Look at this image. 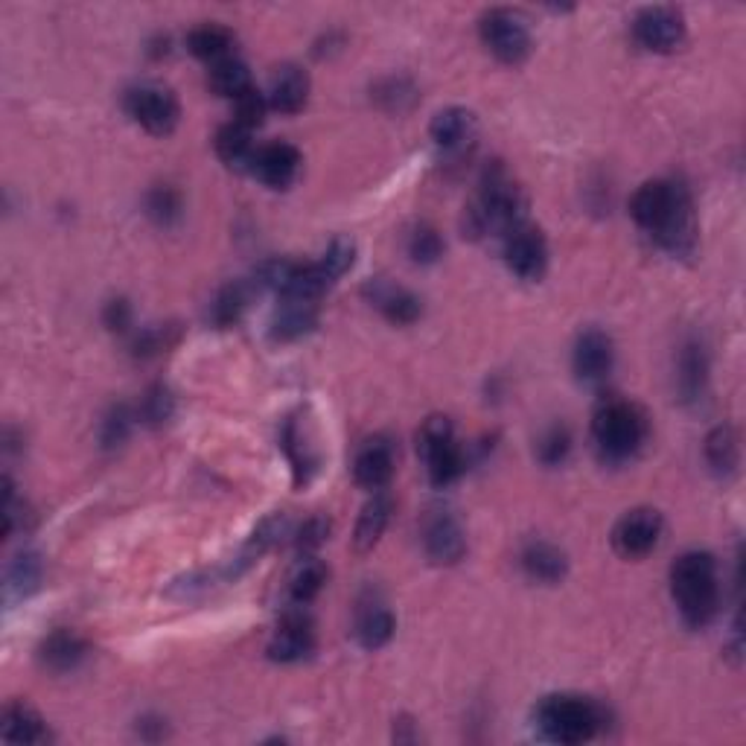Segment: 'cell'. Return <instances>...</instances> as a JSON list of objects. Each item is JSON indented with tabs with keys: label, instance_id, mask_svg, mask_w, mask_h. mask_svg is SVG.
Wrapping results in <instances>:
<instances>
[{
	"label": "cell",
	"instance_id": "obj_12",
	"mask_svg": "<svg viewBox=\"0 0 746 746\" xmlns=\"http://www.w3.org/2000/svg\"><path fill=\"white\" fill-rule=\"evenodd\" d=\"M613 341L610 336H604L601 329H587L583 336L578 338L575 345V353H571V364H575V373H578L580 383H604L610 371H613Z\"/></svg>",
	"mask_w": 746,
	"mask_h": 746
},
{
	"label": "cell",
	"instance_id": "obj_19",
	"mask_svg": "<svg viewBox=\"0 0 746 746\" xmlns=\"http://www.w3.org/2000/svg\"><path fill=\"white\" fill-rule=\"evenodd\" d=\"M306 97H310V80H306V73H303L298 64H284V68H277L266 94L268 106L277 108V111H284V115H294V111H301Z\"/></svg>",
	"mask_w": 746,
	"mask_h": 746
},
{
	"label": "cell",
	"instance_id": "obj_34",
	"mask_svg": "<svg viewBox=\"0 0 746 746\" xmlns=\"http://www.w3.org/2000/svg\"><path fill=\"white\" fill-rule=\"evenodd\" d=\"M441 254H444V240H441V233H437L435 228L418 225V228L409 233V257L414 260V263L429 266V263H437Z\"/></svg>",
	"mask_w": 746,
	"mask_h": 746
},
{
	"label": "cell",
	"instance_id": "obj_38",
	"mask_svg": "<svg viewBox=\"0 0 746 746\" xmlns=\"http://www.w3.org/2000/svg\"><path fill=\"white\" fill-rule=\"evenodd\" d=\"M266 106L268 99L266 94H260L254 85H251L245 94H240V97L233 99V111H237V117H233V123L245 125V129H254V125L263 123V115H266Z\"/></svg>",
	"mask_w": 746,
	"mask_h": 746
},
{
	"label": "cell",
	"instance_id": "obj_15",
	"mask_svg": "<svg viewBox=\"0 0 746 746\" xmlns=\"http://www.w3.org/2000/svg\"><path fill=\"white\" fill-rule=\"evenodd\" d=\"M394 476V446L392 441L385 437H373V441H364V446L356 455L353 464V479L359 488L371 490H385V484L392 481Z\"/></svg>",
	"mask_w": 746,
	"mask_h": 746
},
{
	"label": "cell",
	"instance_id": "obj_39",
	"mask_svg": "<svg viewBox=\"0 0 746 746\" xmlns=\"http://www.w3.org/2000/svg\"><path fill=\"white\" fill-rule=\"evenodd\" d=\"M353 257H356L353 242L336 240L327 251H324V257L318 260V266H321V272L329 277V284H336L338 277L345 275L347 268L353 266Z\"/></svg>",
	"mask_w": 746,
	"mask_h": 746
},
{
	"label": "cell",
	"instance_id": "obj_28",
	"mask_svg": "<svg viewBox=\"0 0 746 746\" xmlns=\"http://www.w3.org/2000/svg\"><path fill=\"white\" fill-rule=\"evenodd\" d=\"M186 47L190 53L198 56V59H207V62H222V59H231L233 36L231 29L216 27V24H205V27H196L190 36H186Z\"/></svg>",
	"mask_w": 746,
	"mask_h": 746
},
{
	"label": "cell",
	"instance_id": "obj_11",
	"mask_svg": "<svg viewBox=\"0 0 746 746\" xmlns=\"http://www.w3.org/2000/svg\"><path fill=\"white\" fill-rule=\"evenodd\" d=\"M659 537H662V516L650 507H636L618 519L613 531V545L622 557L636 560L657 549Z\"/></svg>",
	"mask_w": 746,
	"mask_h": 746
},
{
	"label": "cell",
	"instance_id": "obj_43",
	"mask_svg": "<svg viewBox=\"0 0 746 746\" xmlns=\"http://www.w3.org/2000/svg\"><path fill=\"white\" fill-rule=\"evenodd\" d=\"M164 347H167V329H160V327L143 329V333H137L132 341L134 356H143V359H146V356L160 353Z\"/></svg>",
	"mask_w": 746,
	"mask_h": 746
},
{
	"label": "cell",
	"instance_id": "obj_27",
	"mask_svg": "<svg viewBox=\"0 0 746 746\" xmlns=\"http://www.w3.org/2000/svg\"><path fill=\"white\" fill-rule=\"evenodd\" d=\"M706 371H709L706 350L697 341L685 345L683 356H679V392H683V400H702V394H706Z\"/></svg>",
	"mask_w": 746,
	"mask_h": 746
},
{
	"label": "cell",
	"instance_id": "obj_23",
	"mask_svg": "<svg viewBox=\"0 0 746 746\" xmlns=\"http://www.w3.org/2000/svg\"><path fill=\"white\" fill-rule=\"evenodd\" d=\"M388 519H392V496L385 490H376L371 502L364 505L359 525H356V551H371L383 537Z\"/></svg>",
	"mask_w": 746,
	"mask_h": 746
},
{
	"label": "cell",
	"instance_id": "obj_21",
	"mask_svg": "<svg viewBox=\"0 0 746 746\" xmlns=\"http://www.w3.org/2000/svg\"><path fill=\"white\" fill-rule=\"evenodd\" d=\"M0 737L7 744H45L47 729L45 720L38 718L36 711L24 706V702H12L3 711V723H0Z\"/></svg>",
	"mask_w": 746,
	"mask_h": 746
},
{
	"label": "cell",
	"instance_id": "obj_13",
	"mask_svg": "<svg viewBox=\"0 0 746 746\" xmlns=\"http://www.w3.org/2000/svg\"><path fill=\"white\" fill-rule=\"evenodd\" d=\"M298 169H301V152L292 143H268L257 149L251 164V172L272 190H286L298 178Z\"/></svg>",
	"mask_w": 746,
	"mask_h": 746
},
{
	"label": "cell",
	"instance_id": "obj_5",
	"mask_svg": "<svg viewBox=\"0 0 746 746\" xmlns=\"http://www.w3.org/2000/svg\"><path fill=\"white\" fill-rule=\"evenodd\" d=\"M592 437L604 461H630L648 437V420L633 402L606 400L595 411Z\"/></svg>",
	"mask_w": 746,
	"mask_h": 746
},
{
	"label": "cell",
	"instance_id": "obj_4",
	"mask_svg": "<svg viewBox=\"0 0 746 746\" xmlns=\"http://www.w3.org/2000/svg\"><path fill=\"white\" fill-rule=\"evenodd\" d=\"M537 729L554 744H583L604 729L606 711L589 697L554 694L537 706Z\"/></svg>",
	"mask_w": 746,
	"mask_h": 746
},
{
	"label": "cell",
	"instance_id": "obj_14",
	"mask_svg": "<svg viewBox=\"0 0 746 746\" xmlns=\"http://www.w3.org/2000/svg\"><path fill=\"white\" fill-rule=\"evenodd\" d=\"M315 650V630L303 613H289L268 641V657L275 662H301Z\"/></svg>",
	"mask_w": 746,
	"mask_h": 746
},
{
	"label": "cell",
	"instance_id": "obj_30",
	"mask_svg": "<svg viewBox=\"0 0 746 746\" xmlns=\"http://www.w3.org/2000/svg\"><path fill=\"white\" fill-rule=\"evenodd\" d=\"M706 461L718 476H729L737 467V437L729 426H718L706 437Z\"/></svg>",
	"mask_w": 746,
	"mask_h": 746
},
{
	"label": "cell",
	"instance_id": "obj_35",
	"mask_svg": "<svg viewBox=\"0 0 746 746\" xmlns=\"http://www.w3.org/2000/svg\"><path fill=\"white\" fill-rule=\"evenodd\" d=\"M146 214L158 225H172L181 216V196L172 186L160 184L146 196Z\"/></svg>",
	"mask_w": 746,
	"mask_h": 746
},
{
	"label": "cell",
	"instance_id": "obj_8",
	"mask_svg": "<svg viewBox=\"0 0 746 746\" xmlns=\"http://www.w3.org/2000/svg\"><path fill=\"white\" fill-rule=\"evenodd\" d=\"M633 38L650 53H671L683 45L685 21L671 7H650L633 21Z\"/></svg>",
	"mask_w": 746,
	"mask_h": 746
},
{
	"label": "cell",
	"instance_id": "obj_1",
	"mask_svg": "<svg viewBox=\"0 0 746 746\" xmlns=\"http://www.w3.org/2000/svg\"><path fill=\"white\" fill-rule=\"evenodd\" d=\"M633 219L674 257L691 254L697 242L691 196L676 181H648L630 202Z\"/></svg>",
	"mask_w": 746,
	"mask_h": 746
},
{
	"label": "cell",
	"instance_id": "obj_16",
	"mask_svg": "<svg viewBox=\"0 0 746 746\" xmlns=\"http://www.w3.org/2000/svg\"><path fill=\"white\" fill-rule=\"evenodd\" d=\"M394 636V613L380 598H362L356 610V639L368 650L385 648Z\"/></svg>",
	"mask_w": 746,
	"mask_h": 746
},
{
	"label": "cell",
	"instance_id": "obj_33",
	"mask_svg": "<svg viewBox=\"0 0 746 746\" xmlns=\"http://www.w3.org/2000/svg\"><path fill=\"white\" fill-rule=\"evenodd\" d=\"M249 298H251L249 284L225 286L222 292L216 294V301H214L216 327H231V324H237L242 312H245V306H249Z\"/></svg>",
	"mask_w": 746,
	"mask_h": 746
},
{
	"label": "cell",
	"instance_id": "obj_22",
	"mask_svg": "<svg viewBox=\"0 0 746 746\" xmlns=\"http://www.w3.org/2000/svg\"><path fill=\"white\" fill-rule=\"evenodd\" d=\"M312 327H315V303L301 298H284L272 318V336L280 341H294L312 333Z\"/></svg>",
	"mask_w": 746,
	"mask_h": 746
},
{
	"label": "cell",
	"instance_id": "obj_2",
	"mask_svg": "<svg viewBox=\"0 0 746 746\" xmlns=\"http://www.w3.org/2000/svg\"><path fill=\"white\" fill-rule=\"evenodd\" d=\"M671 595L688 627H706L718 615V563L706 551H688L671 566Z\"/></svg>",
	"mask_w": 746,
	"mask_h": 746
},
{
	"label": "cell",
	"instance_id": "obj_26",
	"mask_svg": "<svg viewBox=\"0 0 746 746\" xmlns=\"http://www.w3.org/2000/svg\"><path fill=\"white\" fill-rule=\"evenodd\" d=\"M327 583V566L318 557H303L289 575V601L294 606H306Z\"/></svg>",
	"mask_w": 746,
	"mask_h": 746
},
{
	"label": "cell",
	"instance_id": "obj_37",
	"mask_svg": "<svg viewBox=\"0 0 746 746\" xmlns=\"http://www.w3.org/2000/svg\"><path fill=\"white\" fill-rule=\"evenodd\" d=\"M132 411L125 409V406H115V409L108 411L106 420H103V426H99V441H103V446H106V449L123 446L129 432H132Z\"/></svg>",
	"mask_w": 746,
	"mask_h": 746
},
{
	"label": "cell",
	"instance_id": "obj_17",
	"mask_svg": "<svg viewBox=\"0 0 746 746\" xmlns=\"http://www.w3.org/2000/svg\"><path fill=\"white\" fill-rule=\"evenodd\" d=\"M364 294L394 324H411V321L420 318L418 294H411L402 286H394L388 280H373V284L364 286Z\"/></svg>",
	"mask_w": 746,
	"mask_h": 746
},
{
	"label": "cell",
	"instance_id": "obj_25",
	"mask_svg": "<svg viewBox=\"0 0 746 746\" xmlns=\"http://www.w3.org/2000/svg\"><path fill=\"white\" fill-rule=\"evenodd\" d=\"M216 152L231 169H251L254 155H257L254 141H251V129L240 123L222 125L219 134H216Z\"/></svg>",
	"mask_w": 746,
	"mask_h": 746
},
{
	"label": "cell",
	"instance_id": "obj_29",
	"mask_svg": "<svg viewBox=\"0 0 746 746\" xmlns=\"http://www.w3.org/2000/svg\"><path fill=\"white\" fill-rule=\"evenodd\" d=\"M210 88L219 94V97H231L237 99L240 94L251 88V76L249 68L240 62V59H222L210 68Z\"/></svg>",
	"mask_w": 746,
	"mask_h": 746
},
{
	"label": "cell",
	"instance_id": "obj_31",
	"mask_svg": "<svg viewBox=\"0 0 746 746\" xmlns=\"http://www.w3.org/2000/svg\"><path fill=\"white\" fill-rule=\"evenodd\" d=\"M423 461H426L429 479H432L435 488H449L453 481L461 479L464 453H461V446L455 444V441L449 446H444V449L432 453L429 458H423Z\"/></svg>",
	"mask_w": 746,
	"mask_h": 746
},
{
	"label": "cell",
	"instance_id": "obj_18",
	"mask_svg": "<svg viewBox=\"0 0 746 746\" xmlns=\"http://www.w3.org/2000/svg\"><path fill=\"white\" fill-rule=\"evenodd\" d=\"M476 137V117L467 108H444L441 115L432 120V141L437 149L449 152V155H461Z\"/></svg>",
	"mask_w": 746,
	"mask_h": 746
},
{
	"label": "cell",
	"instance_id": "obj_6",
	"mask_svg": "<svg viewBox=\"0 0 746 746\" xmlns=\"http://www.w3.org/2000/svg\"><path fill=\"white\" fill-rule=\"evenodd\" d=\"M481 41L496 59L507 64H519L531 53V33L525 27L522 15L510 10H490L481 19Z\"/></svg>",
	"mask_w": 746,
	"mask_h": 746
},
{
	"label": "cell",
	"instance_id": "obj_24",
	"mask_svg": "<svg viewBox=\"0 0 746 746\" xmlns=\"http://www.w3.org/2000/svg\"><path fill=\"white\" fill-rule=\"evenodd\" d=\"M41 662H45L50 671H73V667L80 665L82 659H85V653H88V648H85V641L76 636V633L71 630H56L53 636H47L45 645H41Z\"/></svg>",
	"mask_w": 746,
	"mask_h": 746
},
{
	"label": "cell",
	"instance_id": "obj_36",
	"mask_svg": "<svg viewBox=\"0 0 746 746\" xmlns=\"http://www.w3.org/2000/svg\"><path fill=\"white\" fill-rule=\"evenodd\" d=\"M455 441V429L453 423L446 418H429L426 423H423V429H420L418 435V449L423 458H429L432 453H437V449H444V446H449Z\"/></svg>",
	"mask_w": 746,
	"mask_h": 746
},
{
	"label": "cell",
	"instance_id": "obj_40",
	"mask_svg": "<svg viewBox=\"0 0 746 746\" xmlns=\"http://www.w3.org/2000/svg\"><path fill=\"white\" fill-rule=\"evenodd\" d=\"M571 449V435L566 426H551L540 441V461L549 467L566 461V455Z\"/></svg>",
	"mask_w": 746,
	"mask_h": 746
},
{
	"label": "cell",
	"instance_id": "obj_9",
	"mask_svg": "<svg viewBox=\"0 0 746 746\" xmlns=\"http://www.w3.org/2000/svg\"><path fill=\"white\" fill-rule=\"evenodd\" d=\"M423 545L432 563L437 566H453L467 551V537H464L461 522L455 519L453 510L446 507H432L423 519Z\"/></svg>",
	"mask_w": 746,
	"mask_h": 746
},
{
	"label": "cell",
	"instance_id": "obj_32",
	"mask_svg": "<svg viewBox=\"0 0 746 746\" xmlns=\"http://www.w3.org/2000/svg\"><path fill=\"white\" fill-rule=\"evenodd\" d=\"M38 583H41V560L33 551H24L19 557L12 560L10 575H7V587H10L12 595H29L36 592Z\"/></svg>",
	"mask_w": 746,
	"mask_h": 746
},
{
	"label": "cell",
	"instance_id": "obj_20",
	"mask_svg": "<svg viewBox=\"0 0 746 746\" xmlns=\"http://www.w3.org/2000/svg\"><path fill=\"white\" fill-rule=\"evenodd\" d=\"M519 560H522L525 575L531 580H540V583H557L566 575V554L551 542H528Z\"/></svg>",
	"mask_w": 746,
	"mask_h": 746
},
{
	"label": "cell",
	"instance_id": "obj_42",
	"mask_svg": "<svg viewBox=\"0 0 746 746\" xmlns=\"http://www.w3.org/2000/svg\"><path fill=\"white\" fill-rule=\"evenodd\" d=\"M329 537V522L324 519V516H312V519H306V522L298 528V533H294V545L301 551H315L321 545V542L327 540Z\"/></svg>",
	"mask_w": 746,
	"mask_h": 746
},
{
	"label": "cell",
	"instance_id": "obj_7",
	"mask_svg": "<svg viewBox=\"0 0 746 746\" xmlns=\"http://www.w3.org/2000/svg\"><path fill=\"white\" fill-rule=\"evenodd\" d=\"M125 111L149 134H169L178 125V99L155 82L137 85L125 94Z\"/></svg>",
	"mask_w": 746,
	"mask_h": 746
},
{
	"label": "cell",
	"instance_id": "obj_41",
	"mask_svg": "<svg viewBox=\"0 0 746 746\" xmlns=\"http://www.w3.org/2000/svg\"><path fill=\"white\" fill-rule=\"evenodd\" d=\"M172 418V397H169L167 388H149L146 397L141 402V420H146L149 426H164L167 420Z\"/></svg>",
	"mask_w": 746,
	"mask_h": 746
},
{
	"label": "cell",
	"instance_id": "obj_3",
	"mask_svg": "<svg viewBox=\"0 0 746 746\" xmlns=\"http://www.w3.org/2000/svg\"><path fill=\"white\" fill-rule=\"evenodd\" d=\"M525 196L522 190L507 178L502 167H493L484 172L481 181V193L476 205L467 210V231L472 237H484V233H507L525 225Z\"/></svg>",
	"mask_w": 746,
	"mask_h": 746
},
{
	"label": "cell",
	"instance_id": "obj_10",
	"mask_svg": "<svg viewBox=\"0 0 746 746\" xmlns=\"http://www.w3.org/2000/svg\"><path fill=\"white\" fill-rule=\"evenodd\" d=\"M505 263L522 280H540L549 266V245L537 228L519 225L505 237Z\"/></svg>",
	"mask_w": 746,
	"mask_h": 746
},
{
	"label": "cell",
	"instance_id": "obj_44",
	"mask_svg": "<svg viewBox=\"0 0 746 746\" xmlns=\"http://www.w3.org/2000/svg\"><path fill=\"white\" fill-rule=\"evenodd\" d=\"M106 327L115 329V333H125V329L132 327V306L125 301H111L106 306Z\"/></svg>",
	"mask_w": 746,
	"mask_h": 746
}]
</instances>
